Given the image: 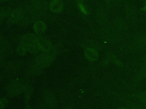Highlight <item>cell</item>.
Wrapping results in <instances>:
<instances>
[{"label":"cell","mask_w":146,"mask_h":109,"mask_svg":"<svg viewBox=\"0 0 146 109\" xmlns=\"http://www.w3.org/2000/svg\"><path fill=\"white\" fill-rule=\"evenodd\" d=\"M142 10H144V11H146V3H145V4L144 5V7L142 8Z\"/></svg>","instance_id":"8d00e7d4"},{"label":"cell","mask_w":146,"mask_h":109,"mask_svg":"<svg viewBox=\"0 0 146 109\" xmlns=\"http://www.w3.org/2000/svg\"><path fill=\"white\" fill-rule=\"evenodd\" d=\"M27 85L28 84L27 83L22 82L20 84L13 87L12 89L7 91V94L8 97L10 98H13L24 93L27 86Z\"/></svg>","instance_id":"30bf717a"},{"label":"cell","mask_w":146,"mask_h":109,"mask_svg":"<svg viewBox=\"0 0 146 109\" xmlns=\"http://www.w3.org/2000/svg\"><path fill=\"white\" fill-rule=\"evenodd\" d=\"M84 54L85 58L91 62H94L99 58L98 51L92 48H86L84 49Z\"/></svg>","instance_id":"9a60e30c"},{"label":"cell","mask_w":146,"mask_h":109,"mask_svg":"<svg viewBox=\"0 0 146 109\" xmlns=\"http://www.w3.org/2000/svg\"><path fill=\"white\" fill-rule=\"evenodd\" d=\"M33 29L35 33L38 36L41 35L46 32L47 30V25L45 22L42 20H36L34 23Z\"/></svg>","instance_id":"e0dca14e"},{"label":"cell","mask_w":146,"mask_h":109,"mask_svg":"<svg viewBox=\"0 0 146 109\" xmlns=\"http://www.w3.org/2000/svg\"><path fill=\"white\" fill-rule=\"evenodd\" d=\"M132 47L136 50H143L146 48V33L136 35L132 40Z\"/></svg>","instance_id":"52a82bcc"},{"label":"cell","mask_w":146,"mask_h":109,"mask_svg":"<svg viewBox=\"0 0 146 109\" xmlns=\"http://www.w3.org/2000/svg\"><path fill=\"white\" fill-rule=\"evenodd\" d=\"M3 56L2 54L0 53V62H2V60H3Z\"/></svg>","instance_id":"e575fe53"},{"label":"cell","mask_w":146,"mask_h":109,"mask_svg":"<svg viewBox=\"0 0 146 109\" xmlns=\"http://www.w3.org/2000/svg\"><path fill=\"white\" fill-rule=\"evenodd\" d=\"M125 14L128 22L131 25L136 24L137 20V12L135 7L131 3L125 6Z\"/></svg>","instance_id":"277c9868"},{"label":"cell","mask_w":146,"mask_h":109,"mask_svg":"<svg viewBox=\"0 0 146 109\" xmlns=\"http://www.w3.org/2000/svg\"><path fill=\"white\" fill-rule=\"evenodd\" d=\"M116 3H121L123 2H124L125 0H115Z\"/></svg>","instance_id":"d590c367"},{"label":"cell","mask_w":146,"mask_h":109,"mask_svg":"<svg viewBox=\"0 0 146 109\" xmlns=\"http://www.w3.org/2000/svg\"><path fill=\"white\" fill-rule=\"evenodd\" d=\"M22 63L18 61H10L3 65V71L7 76L16 74L22 68Z\"/></svg>","instance_id":"3957f363"},{"label":"cell","mask_w":146,"mask_h":109,"mask_svg":"<svg viewBox=\"0 0 146 109\" xmlns=\"http://www.w3.org/2000/svg\"><path fill=\"white\" fill-rule=\"evenodd\" d=\"M44 71V69L34 63L31 65L27 69L26 74L27 76L30 77L38 76L43 74Z\"/></svg>","instance_id":"8fae6325"},{"label":"cell","mask_w":146,"mask_h":109,"mask_svg":"<svg viewBox=\"0 0 146 109\" xmlns=\"http://www.w3.org/2000/svg\"><path fill=\"white\" fill-rule=\"evenodd\" d=\"M140 1H143V0H140Z\"/></svg>","instance_id":"ee69618b"},{"label":"cell","mask_w":146,"mask_h":109,"mask_svg":"<svg viewBox=\"0 0 146 109\" xmlns=\"http://www.w3.org/2000/svg\"><path fill=\"white\" fill-rule=\"evenodd\" d=\"M33 7L39 11L44 12L48 7V5L46 0H31Z\"/></svg>","instance_id":"2e32d148"},{"label":"cell","mask_w":146,"mask_h":109,"mask_svg":"<svg viewBox=\"0 0 146 109\" xmlns=\"http://www.w3.org/2000/svg\"><path fill=\"white\" fill-rule=\"evenodd\" d=\"M102 1L108 7L112 6L116 3L115 0H102Z\"/></svg>","instance_id":"1f68e13d"},{"label":"cell","mask_w":146,"mask_h":109,"mask_svg":"<svg viewBox=\"0 0 146 109\" xmlns=\"http://www.w3.org/2000/svg\"><path fill=\"white\" fill-rule=\"evenodd\" d=\"M128 107L130 109H145V108L140 104H136L135 103H128Z\"/></svg>","instance_id":"f1b7e54d"},{"label":"cell","mask_w":146,"mask_h":109,"mask_svg":"<svg viewBox=\"0 0 146 109\" xmlns=\"http://www.w3.org/2000/svg\"><path fill=\"white\" fill-rule=\"evenodd\" d=\"M1 64H2V62H0V66H1Z\"/></svg>","instance_id":"7bdbcfd3"},{"label":"cell","mask_w":146,"mask_h":109,"mask_svg":"<svg viewBox=\"0 0 146 109\" xmlns=\"http://www.w3.org/2000/svg\"><path fill=\"white\" fill-rule=\"evenodd\" d=\"M37 43L39 45V47L41 51H42L43 52L48 51L52 47V44L51 40L45 37H39L37 40Z\"/></svg>","instance_id":"5bb4252c"},{"label":"cell","mask_w":146,"mask_h":109,"mask_svg":"<svg viewBox=\"0 0 146 109\" xmlns=\"http://www.w3.org/2000/svg\"><path fill=\"white\" fill-rule=\"evenodd\" d=\"M55 58V57L51 56L47 52H42V53L39 54L35 57L34 62L42 68L45 69L52 64Z\"/></svg>","instance_id":"7a4b0ae2"},{"label":"cell","mask_w":146,"mask_h":109,"mask_svg":"<svg viewBox=\"0 0 146 109\" xmlns=\"http://www.w3.org/2000/svg\"><path fill=\"white\" fill-rule=\"evenodd\" d=\"M64 5L62 0H51L48 5L50 10L54 13H60L63 9Z\"/></svg>","instance_id":"7c38bea8"},{"label":"cell","mask_w":146,"mask_h":109,"mask_svg":"<svg viewBox=\"0 0 146 109\" xmlns=\"http://www.w3.org/2000/svg\"><path fill=\"white\" fill-rule=\"evenodd\" d=\"M32 20L33 19L30 15L29 16L25 14L24 16L21 19V20L17 24H18L21 27H27L31 23Z\"/></svg>","instance_id":"484cf974"},{"label":"cell","mask_w":146,"mask_h":109,"mask_svg":"<svg viewBox=\"0 0 146 109\" xmlns=\"http://www.w3.org/2000/svg\"><path fill=\"white\" fill-rule=\"evenodd\" d=\"M63 109H71L70 107H66L65 108H64Z\"/></svg>","instance_id":"60d3db41"},{"label":"cell","mask_w":146,"mask_h":109,"mask_svg":"<svg viewBox=\"0 0 146 109\" xmlns=\"http://www.w3.org/2000/svg\"><path fill=\"white\" fill-rule=\"evenodd\" d=\"M112 26L121 33L127 31L128 29V26L127 22L119 16H117L113 19Z\"/></svg>","instance_id":"ba28073f"},{"label":"cell","mask_w":146,"mask_h":109,"mask_svg":"<svg viewBox=\"0 0 146 109\" xmlns=\"http://www.w3.org/2000/svg\"><path fill=\"white\" fill-rule=\"evenodd\" d=\"M146 78V64L141 66L137 71L135 78L136 81H140Z\"/></svg>","instance_id":"44dd1931"},{"label":"cell","mask_w":146,"mask_h":109,"mask_svg":"<svg viewBox=\"0 0 146 109\" xmlns=\"http://www.w3.org/2000/svg\"><path fill=\"white\" fill-rule=\"evenodd\" d=\"M99 34L103 40L111 44H119L123 40L122 33L108 25L102 26L99 30Z\"/></svg>","instance_id":"6da1fadb"},{"label":"cell","mask_w":146,"mask_h":109,"mask_svg":"<svg viewBox=\"0 0 146 109\" xmlns=\"http://www.w3.org/2000/svg\"><path fill=\"white\" fill-rule=\"evenodd\" d=\"M104 62H106V63L107 64L108 62H112L118 66L122 65V63L117 58L116 54L111 52H108L107 53Z\"/></svg>","instance_id":"d6986e66"},{"label":"cell","mask_w":146,"mask_h":109,"mask_svg":"<svg viewBox=\"0 0 146 109\" xmlns=\"http://www.w3.org/2000/svg\"><path fill=\"white\" fill-rule=\"evenodd\" d=\"M39 38V36L36 33H28L22 36L21 38V43L25 45L36 42Z\"/></svg>","instance_id":"4fadbf2b"},{"label":"cell","mask_w":146,"mask_h":109,"mask_svg":"<svg viewBox=\"0 0 146 109\" xmlns=\"http://www.w3.org/2000/svg\"><path fill=\"white\" fill-rule=\"evenodd\" d=\"M96 19L98 24L102 26L108 25V18L106 10L102 7H99L95 13Z\"/></svg>","instance_id":"9c48e42d"},{"label":"cell","mask_w":146,"mask_h":109,"mask_svg":"<svg viewBox=\"0 0 146 109\" xmlns=\"http://www.w3.org/2000/svg\"><path fill=\"white\" fill-rule=\"evenodd\" d=\"M139 99L143 104L146 105V91L139 95Z\"/></svg>","instance_id":"f546056e"},{"label":"cell","mask_w":146,"mask_h":109,"mask_svg":"<svg viewBox=\"0 0 146 109\" xmlns=\"http://www.w3.org/2000/svg\"><path fill=\"white\" fill-rule=\"evenodd\" d=\"M141 60H142L144 62V64H146V54H144V55L142 57Z\"/></svg>","instance_id":"836d02e7"},{"label":"cell","mask_w":146,"mask_h":109,"mask_svg":"<svg viewBox=\"0 0 146 109\" xmlns=\"http://www.w3.org/2000/svg\"><path fill=\"white\" fill-rule=\"evenodd\" d=\"M43 97L44 103L49 107L55 109L58 107V100L54 94L48 89H46L43 92Z\"/></svg>","instance_id":"8992f818"},{"label":"cell","mask_w":146,"mask_h":109,"mask_svg":"<svg viewBox=\"0 0 146 109\" xmlns=\"http://www.w3.org/2000/svg\"><path fill=\"white\" fill-rule=\"evenodd\" d=\"M11 10L12 9L9 7H0V23L2 22L5 19L8 18Z\"/></svg>","instance_id":"7402d4cb"},{"label":"cell","mask_w":146,"mask_h":109,"mask_svg":"<svg viewBox=\"0 0 146 109\" xmlns=\"http://www.w3.org/2000/svg\"><path fill=\"white\" fill-rule=\"evenodd\" d=\"M120 109H130V108L128 107H121Z\"/></svg>","instance_id":"f35d334b"},{"label":"cell","mask_w":146,"mask_h":109,"mask_svg":"<svg viewBox=\"0 0 146 109\" xmlns=\"http://www.w3.org/2000/svg\"><path fill=\"white\" fill-rule=\"evenodd\" d=\"M8 104V100L5 98L0 99V109H4Z\"/></svg>","instance_id":"4dcf8cb0"},{"label":"cell","mask_w":146,"mask_h":109,"mask_svg":"<svg viewBox=\"0 0 146 109\" xmlns=\"http://www.w3.org/2000/svg\"><path fill=\"white\" fill-rule=\"evenodd\" d=\"M24 109H33V107L28 103V104H26L25 107V108Z\"/></svg>","instance_id":"d6a6232c"},{"label":"cell","mask_w":146,"mask_h":109,"mask_svg":"<svg viewBox=\"0 0 146 109\" xmlns=\"http://www.w3.org/2000/svg\"><path fill=\"white\" fill-rule=\"evenodd\" d=\"M81 47L84 49L92 48L96 49L97 51L101 49V45L98 41L91 39H88L83 41L81 43Z\"/></svg>","instance_id":"ac0fdd59"},{"label":"cell","mask_w":146,"mask_h":109,"mask_svg":"<svg viewBox=\"0 0 146 109\" xmlns=\"http://www.w3.org/2000/svg\"><path fill=\"white\" fill-rule=\"evenodd\" d=\"M3 78V75H2L1 74H0V79H2Z\"/></svg>","instance_id":"ab89813d"},{"label":"cell","mask_w":146,"mask_h":109,"mask_svg":"<svg viewBox=\"0 0 146 109\" xmlns=\"http://www.w3.org/2000/svg\"><path fill=\"white\" fill-rule=\"evenodd\" d=\"M16 51H17V54L21 56H25L27 54V53L28 52L26 45H25L23 44H21V43L19 45H18Z\"/></svg>","instance_id":"4316f807"},{"label":"cell","mask_w":146,"mask_h":109,"mask_svg":"<svg viewBox=\"0 0 146 109\" xmlns=\"http://www.w3.org/2000/svg\"><path fill=\"white\" fill-rule=\"evenodd\" d=\"M26 47H27L28 52L32 54H38L41 51L37 41L34 43L29 44L26 45Z\"/></svg>","instance_id":"cb8c5ba5"},{"label":"cell","mask_w":146,"mask_h":109,"mask_svg":"<svg viewBox=\"0 0 146 109\" xmlns=\"http://www.w3.org/2000/svg\"><path fill=\"white\" fill-rule=\"evenodd\" d=\"M24 98H25V103L28 104L31 97L33 94V87L30 85H27V86L24 91Z\"/></svg>","instance_id":"603a6c76"},{"label":"cell","mask_w":146,"mask_h":109,"mask_svg":"<svg viewBox=\"0 0 146 109\" xmlns=\"http://www.w3.org/2000/svg\"><path fill=\"white\" fill-rule=\"evenodd\" d=\"M38 109H44V108H39Z\"/></svg>","instance_id":"b9f144b4"},{"label":"cell","mask_w":146,"mask_h":109,"mask_svg":"<svg viewBox=\"0 0 146 109\" xmlns=\"http://www.w3.org/2000/svg\"><path fill=\"white\" fill-rule=\"evenodd\" d=\"M25 15V12L22 8L17 7L11 10L8 18L7 23L10 24H18Z\"/></svg>","instance_id":"5b68a950"},{"label":"cell","mask_w":146,"mask_h":109,"mask_svg":"<svg viewBox=\"0 0 146 109\" xmlns=\"http://www.w3.org/2000/svg\"><path fill=\"white\" fill-rule=\"evenodd\" d=\"M10 45L9 41L5 37H0V53L4 56L10 49Z\"/></svg>","instance_id":"ffe728a7"},{"label":"cell","mask_w":146,"mask_h":109,"mask_svg":"<svg viewBox=\"0 0 146 109\" xmlns=\"http://www.w3.org/2000/svg\"><path fill=\"white\" fill-rule=\"evenodd\" d=\"M76 4H77V6L79 9V10L84 14H86L88 15L90 14V11L88 9L87 7L86 6V5H85V3H84L83 0H75Z\"/></svg>","instance_id":"d4e9b609"},{"label":"cell","mask_w":146,"mask_h":109,"mask_svg":"<svg viewBox=\"0 0 146 109\" xmlns=\"http://www.w3.org/2000/svg\"><path fill=\"white\" fill-rule=\"evenodd\" d=\"M9 1H10V0H0V3H3V2H7Z\"/></svg>","instance_id":"74e56055"},{"label":"cell","mask_w":146,"mask_h":109,"mask_svg":"<svg viewBox=\"0 0 146 109\" xmlns=\"http://www.w3.org/2000/svg\"><path fill=\"white\" fill-rule=\"evenodd\" d=\"M22 82H22V81H21V79H18V78L12 79L11 81H10L6 85L5 88H6V91H7L8 90H10V89H12L13 87H15V86H17V85L20 84V83H22Z\"/></svg>","instance_id":"83f0119b"}]
</instances>
